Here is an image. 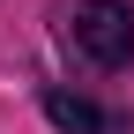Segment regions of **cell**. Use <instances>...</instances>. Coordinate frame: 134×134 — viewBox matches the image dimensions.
<instances>
[{
    "label": "cell",
    "mask_w": 134,
    "mask_h": 134,
    "mask_svg": "<svg viewBox=\"0 0 134 134\" xmlns=\"http://www.w3.org/2000/svg\"><path fill=\"white\" fill-rule=\"evenodd\" d=\"M67 45L90 67H127L134 60V8L127 0H82L67 15Z\"/></svg>",
    "instance_id": "1"
},
{
    "label": "cell",
    "mask_w": 134,
    "mask_h": 134,
    "mask_svg": "<svg viewBox=\"0 0 134 134\" xmlns=\"http://www.w3.org/2000/svg\"><path fill=\"white\" fill-rule=\"evenodd\" d=\"M45 119L60 134H112V112L90 104V97H75V90H45Z\"/></svg>",
    "instance_id": "2"
}]
</instances>
